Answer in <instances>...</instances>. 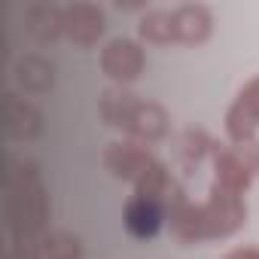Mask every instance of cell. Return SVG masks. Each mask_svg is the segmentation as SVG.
Wrapping results in <instances>:
<instances>
[{"label": "cell", "instance_id": "obj_1", "mask_svg": "<svg viewBox=\"0 0 259 259\" xmlns=\"http://www.w3.org/2000/svg\"><path fill=\"white\" fill-rule=\"evenodd\" d=\"M247 223V204L238 192H229L213 183L210 198L204 204H192L183 198V192L174 189L171 204V232L183 244H198L210 238H229Z\"/></svg>", "mask_w": 259, "mask_h": 259}, {"label": "cell", "instance_id": "obj_2", "mask_svg": "<svg viewBox=\"0 0 259 259\" xmlns=\"http://www.w3.org/2000/svg\"><path fill=\"white\" fill-rule=\"evenodd\" d=\"M49 217L46 186L34 162H10L7 171V220L10 241H43V226Z\"/></svg>", "mask_w": 259, "mask_h": 259}, {"label": "cell", "instance_id": "obj_3", "mask_svg": "<svg viewBox=\"0 0 259 259\" xmlns=\"http://www.w3.org/2000/svg\"><path fill=\"white\" fill-rule=\"evenodd\" d=\"M104 162L116 177L135 183V195H141V198L165 201V195L174 192V183H171L165 165L144 144H132V141L110 144L104 153Z\"/></svg>", "mask_w": 259, "mask_h": 259}, {"label": "cell", "instance_id": "obj_4", "mask_svg": "<svg viewBox=\"0 0 259 259\" xmlns=\"http://www.w3.org/2000/svg\"><path fill=\"white\" fill-rule=\"evenodd\" d=\"M101 116L107 125H116L138 141H159L168 132V113L153 104L141 101L138 95H128L122 89H113L101 98Z\"/></svg>", "mask_w": 259, "mask_h": 259}, {"label": "cell", "instance_id": "obj_5", "mask_svg": "<svg viewBox=\"0 0 259 259\" xmlns=\"http://www.w3.org/2000/svg\"><path fill=\"white\" fill-rule=\"evenodd\" d=\"M144 64H147V55H144L141 43L128 40V37H116L101 49V70L119 85L135 82L144 73Z\"/></svg>", "mask_w": 259, "mask_h": 259}, {"label": "cell", "instance_id": "obj_6", "mask_svg": "<svg viewBox=\"0 0 259 259\" xmlns=\"http://www.w3.org/2000/svg\"><path fill=\"white\" fill-rule=\"evenodd\" d=\"M256 128H259V76L238 92L235 104L226 113V132H229L232 144L253 141Z\"/></svg>", "mask_w": 259, "mask_h": 259}, {"label": "cell", "instance_id": "obj_7", "mask_svg": "<svg viewBox=\"0 0 259 259\" xmlns=\"http://www.w3.org/2000/svg\"><path fill=\"white\" fill-rule=\"evenodd\" d=\"M213 34V16L201 4H183L171 10V40L174 43H204Z\"/></svg>", "mask_w": 259, "mask_h": 259}, {"label": "cell", "instance_id": "obj_8", "mask_svg": "<svg viewBox=\"0 0 259 259\" xmlns=\"http://www.w3.org/2000/svg\"><path fill=\"white\" fill-rule=\"evenodd\" d=\"M104 34V13L95 4H73L64 7V37L73 40L76 46L89 49L98 43V37Z\"/></svg>", "mask_w": 259, "mask_h": 259}, {"label": "cell", "instance_id": "obj_9", "mask_svg": "<svg viewBox=\"0 0 259 259\" xmlns=\"http://www.w3.org/2000/svg\"><path fill=\"white\" fill-rule=\"evenodd\" d=\"M7 132L16 141H31L43 132V113L16 92L7 95Z\"/></svg>", "mask_w": 259, "mask_h": 259}, {"label": "cell", "instance_id": "obj_10", "mask_svg": "<svg viewBox=\"0 0 259 259\" xmlns=\"http://www.w3.org/2000/svg\"><path fill=\"white\" fill-rule=\"evenodd\" d=\"M165 201H156V198H141L135 195L125 207V226L132 235L138 238H153L159 229H162V220H165Z\"/></svg>", "mask_w": 259, "mask_h": 259}, {"label": "cell", "instance_id": "obj_11", "mask_svg": "<svg viewBox=\"0 0 259 259\" xmlns=\"http://www.w3.org/2000/svg\"><path fill=\"white\" fill-rule=\"evenodd\" d=\"M25 28L37 43H52V40L64 37V7H49V4L31 7Z\"/></svg>", "mask_w": 259, "mask_h": 259}, {"label": "cell", "instance_id": "obj_12", "mask_svg": "<svg viewBox=\"0 0 259 259\" xmlns=\"http://www.w3.org/2000/svg\"><path fill=\"white\" fill-rule=\"evenodd\" d=\"M16 82L31 95H43L55 82V67L43 55H25L16 61Z\"/></svg>", "mask_w": 259, "mask_h": 259}, {"label": "cell", "instance_id": "obj_13", "mask_svg": "<svg viewBox=\"0 0 259 259\" xmlns=\"http://www.w3.org/2000/svg\"><path fill=\"white\" fill-rule=\"evenodd\" d=\"M138 34L147 43H174L171 40V10H150L138 22Z\"/></svg>", "mask_w": 259, "mask_h": 259}, {"label": "cell", "instance_id": "obj_14", "mask_svg": "<svg viewBox=\"0 0 259 259\" xmlns=\"http://www.w3.org/2000/svg\"><path fill=\"white\" fill-rule=\"evenodd\" d=\"M43 259H82V250H79V241L67 232H52V235H43Z\"/></svg>", "mask_w": 259, "mask_h": 259}, {"label": "cell", "instance_id": "obj_15", "mask_svg": "<svg viewBox=\"0 0 259 259\" xmlns=\"http://www.w3.org/2000/svg\"><path fill=\"white\" fill-rule=\"evenodd\" d=\"M226 259H259V250H256V247H238V250H232Z\"/></svg>", "mask_w": 259, "mask_h": 259}]
</instances>
